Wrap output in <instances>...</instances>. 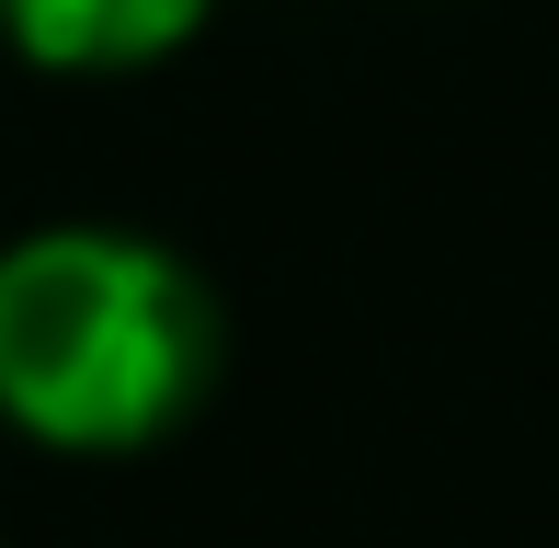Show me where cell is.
I'll list each match as a JSON object with an SVG mask.
<instances>
[{"instance_id":"cell-1","label":"cell","mask_w":559,"mask_h":548,"mask_svg":"<svg viewBox=\"0 0 559 548\" xmlns=\"http://www.w3.org/2000/svg\"><path fill=\"white\" fill-rule=\"evenodd\" d=\"M228 366L217 286L115 217L0 240V422L46 457H138L206 412Z\"/></svg>"},{"instance_id":"cell-2","label":"cell","mask_w":559,"mask_h":548,"mask_svg":"<svg viewBox=\"0 0 559 548\" xmlns=\"http://www.w3.org/2000/svg\"><path fill=\"white\" fill-rule=\"evenodd\" d=\"M217 0H0V35L23 69L58 81H115V69H160L171 46L206 35Z\"/></svg>"}]
</instances>
